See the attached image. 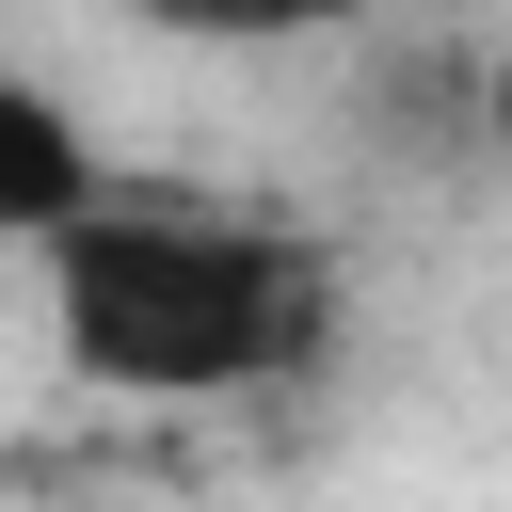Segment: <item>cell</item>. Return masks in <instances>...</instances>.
Here are the masks:
<instances>
[{"mask_svg":"<svg viewBox=\"0 0 512 512\" xmlns=\"http://www.w3.org/2000/svg\"><path fill=\"white\" fill-rule=\"evenodd\" d=\"M32 272H48V352L96 400H272L336 352V256L272 208L96 192L80 224L32 240Z\"/></svg>","mask_w":512,"mask_h":512,"instance_id":"cell-1","label":"cell"},{"mask_svg":"<svg viewBox=\"0 0 512 512\" xmlns=\"http://www.w3.org/2000/svg\"><path fill=\"white\" fill-rule=\"evenodd\" d=\"M96 192H112V176H96V128H80L48 80H16V64H0V240L32 256V240H48V224H80Z\"/></svg>","mask_w":512,"mask_h":512,"instance_id":"cell-2","label":"cell"},{"mask_svg":"<svg viewBox=\"0 0 512 512\" xmlns=\"http://www.w3.org/2000/svg\"><path fill=\"white\" fill-rule=\"evenodd\" d=\"M128 16L176 32V48H320V32H352L384 0H128Z\"/></svg>","mask_w":512,"mask_h":512,"instance_id":"cell-3","label":"cell"},{"mask_svg":"<svg viewBox=\"0 0 512 512\" xmlns=\"http://www.w3.org/2000/svg\"><path fill=\"white\" fill-rule=\"evenodd\" d=\"M480 128H496V160H512V48H496V80H480Z\"/></svg>","mask_w":512,"mask_h":512,"instance_id":"cell-4","label":"cell"}]
</instances>
